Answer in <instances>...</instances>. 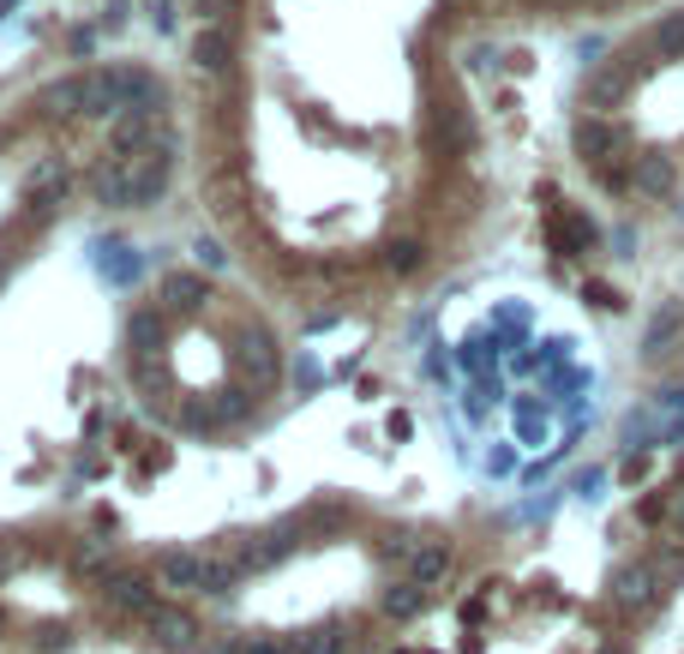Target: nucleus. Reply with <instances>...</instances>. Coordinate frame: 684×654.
Listing matches in <instances>:
<instances>
[{
	"label": "nucleus",
	"mask_w": 684,
	"mask_h": 654,
	"mask_svg": "<svg viewBox=\"0 0 684 654\" xmlns=\"http://www.w3.org/2000/svg\"><path fill=\"white\" fill-rule=\"evenodd\" d=\"M661 594V571H654V559H631L613 571V606L618 613H643V606Z\"/></svg>",
	"instance_id": "1"
},
{
	"label": "nucleus",
	"mask_w": 684,
	"mask_h": 654,
	"mask_svg": "<svg viewBox=\"0 0 684 654\" xmlns=\"http://www.w3.org/2000/svg\"><path fill=\"white\" fill-rule=\"evenodd\" d=\"M102 601H109V613H121V618H151L157 613V594L139 571H109L102 576Z\"/></svg>",
	"instance_id": "2"
},
{
	"label": "nucleus",
	"mask_w": 684,
	"mask_h": 654,
	"mask_svg": "<svg viewBox=\"0 0 684 654\" xmlns=\"http://www.w3.org/2000/svg\"><path fill=\"white\" fill-rule=\"evenodd\" d=\"M157 114H144V109H127L121 121H114V132H109V151L121 157V162H139V157H151L157 151Z\"/></svg>",
	"instance_id": "3"
},
{
	"label": "nucleus",
	"mask_w": 684,
	"mask_h": 654,
	"mask_svg": "<svg viewBox=\"0 0 684 654\" xmlns=\"http://www.w3.org/2000/svg\"><path fill=\"white\" fill-rule=\"evenodd\" d=\"M144 631L157 636L169 654H187V648H199V618L187 613V606H157L151 618H144Z\"/></svg>",
	"instance_id": "4"
},
{
	"label": "nucleus",
	"mask_w": 684,
	"mask_h": 654,
	"mask_svg": "<svg viewBox=\"0 0 684 654\" xmlns=\"http://www.w3.org/2000/svg\"><path fill=\"white\" fill-rule=\"evenodd\" d=\"M204 576H211V559L204 553H162L157 559V583L162 588H204Z\"/></svg>",
	"instance_id": "5"
},
{
	"label": "nucleus",
	"mask_w": 684,
	"mask_h": 654,
	"mask_svg": "<svg viewBox=\"0 0 684 654\" xmlns=\"http://www.w3.org/2000/svg\"><path fill=\"white\" fill-rule=\"evenodd\" d=\"M678 336H684V306L666 301V306L648 319V331H643V361H661V354H673Z\"/></svg>",
	"instance_id": "6"
},
{
	"label": "nucleus",
	"mask_w": 684,
	"mask_h": 654,
	"mask_svg": "<svg viewBox=\"0 0 684 654\" xmlns=\"http://www.w3.org/2000/svg\"><path fill=\"white\" fill-rule=\"evenodd\" d=\"M91 192H97L102 204H114V211H127V204L139 211V199H132V162H121V157L102 162V169L91 174Z\"/></svg>",
	"instance_id": "7"
},
{
	"label": "nucleus",
	"mask_w": 684,
	"mask_h": 654,
	"mask_svg": "<svg viewBox=\"0 0 684 654\" xmlns=\"http://www.w3.org/2000/svg\"><path fill=\"white\" fill-rule=\"evenodd\" d=\"M162 301H169V312H204L211 282H204L199 271H169L162 276Z\"/></svg>",
	"instance_id": "8"
},
{
	"label": "nucleus",
	"mask_w": 684,
	"mask_h": 654,
	"mask_svg": "<svg viewBox=\"0 0 684 654\" xmlns=\"http://www.w3.org/2000/svg\"><path fill=\"white\" fill-rule=\"evenodd\" d=\"M444 576H451V546H444V541H421V546H414V559H409V583L414 588H439Z\"/></svg>",
	"instance_id": "9"
},
{
	"label": "nucleus",
	"mask_w": 684,
	"mask_h": 654,
	"mask_svg": "<svg viewBox=\"0 0 684 654\" xmlns=\"http://www.w3.org/2000/svg\"><path fill=\"white\" fill-rule=\"evenodd\" d=\"M234 361H241L247 379H276V349H271V336H264L259 324H247V331H241V349H234Z\"/></svg>",
	"instance_id": "10"
},
{
	"label": "nucleus",
	"mask_w": 684,
	"mask_h": 654,
	"mask_svg": "<svg viewBox=\"0 0 684 654\" xmlns=\"http://www.w3.org/2000/svg\"><path fill=\"white\" fill-rule=\"evenodd\" d=\"M631 187L636 192H648V199H666V192L678 187V169H673V157H636V169H631Z\"/></svg>",
	"instance_id": "11"
},
{
	"label": "nucleus",
	"mask_w": 684,
	"mask_h": 654,
	"mask_svg": "<svg viewBox=\"0 0 684 654\" xmlns=\"http://www.w3.org/2000/svg\"><path fill=\"white\" fill-rule=\"evenodd\" d=\"M114 109H127L121 72H84V114H114Z\"/></svg>",
	"instance_id": "12"
},
{
	"label": "nucleus",
	"mask_w": 684,
	"mask_h": 654,
	"mask_svg": "<svg viewBox=\"0 0 684 654\" xmlns=\"http://www.w3.org/2000/svg\"><path fill=\"white\" fill-rule=\"evenodd\" d=\"M624 91H631V67H601L583 84V102H589V109H618Z\"/></svg>",
	"instance_id": "13"
},
{
	"label": "nucleus",
	"mask_w": 684,
	"mask_h": 654,
	"mask_svg": "<svg viewBox=\"0 0 684 654\" xmlns=\"http://www.w3.org/2000/svg\"><path fill=\"white\" fill-rule=\"evenodd\" d=\"M67 187H72V174H67V162H61V157H42L37 169H31V181H24V192H31L37 204H54Z\"/></svg>",
	"instance_id": "14"
},
{
	"label": "nucleus",
	"mask_w": 684,
	"mask_h": 654,
	"mask_svg": "<svg viewBox=\"0 0 684 654\" xmlns=\"http://www.w3.org/2000/svg\"><path fill=\"white\" fill-rule=\"evenodd\" d=\"M42 114H84V72H72V79H54L49 91H42Z\"/></svg>",
	"instance_id": "15"
},
{
	"label": "nucleus",
	"mask_w": 684,
	"mask_h": 654,
	"mask_svg": "<svg viewBox=\"0 0 684 654\" xmlns=\"http://www.w3.org/2000/svg\"><path fill=\"white\" fill-rule=\"evenodd\" d=\"M229 49H234V42H229V31H222V24H204V31L192 37V61H199L204 72H222V67H229Z\"/></svg>",
	"instance_id": "16"
},
{
	"label": "nucleus",
	"mask_w": 684,
	"mask_h": 654,
	"mask_svg": "<svg viewBox=\"0 0 684 654\" xmlns=\"http://www.w3.org/2000/svg\"><path fill=\"white\" fill-rule=\"evenodd\" d=\"M576 151L589 162H601L606 151H618V127L613 121H576Z\"/></svg>",
	"instance_id": "17"
},
{
	"label": "nucleus",
	"mask_w": 684,
	"mask_h": 654,
	"mask_svg": "<svg viewBox=\"0 0 684 654\" xmlns=\"http://www.w3.org/2000/svg\"><path fill=\"white\" fill-rule=\"evenodd\" d=\"M127 343H132V354H139V361H157V343H162V319H157V312H132Z\"/></svg>",
	"instance_id": "18"
},
{
	"label": "nucleus",
	"mask_w": 684,
	"mask_h": 654,
	"mask_svg": "<svg viewBox=\"0 0 684 654\" xmlns=\"http://www.w3.org/2000/svg\"><path fill=\"white\" fill-rule=\"evenodd\" d=\"M594 241H601V229H594V222H589L583 211H571V217H564V229L553 234V246H559V252H589Z\"/></svg>",
	"instance_id": "19"
},
{
	"label": "nucleus",
	"mask_w": 684,
	"mask_h": 654,
	"mask_svg": "<svg viewBox=\"0 0 684 654\" xmlns=\"http://www.w3.org/2000/svg\"><path fill=\"white\" fill-rule=\"evenodd\" d=\"M654 54H666V61L684 54V12H666V19L654 24Z\"/></svg>",
	"instance_id": "20"
},
{
	"label": "nucleus",
	"mask_w": 684,
	"mask_h": 654,
	"mask_svg": "<svg viewBox=\"0 0 684 654\" xmlns=\"http://www.w3.org/2000/svg\"><path fill=\"white\" fill-rule=\"evenodd\" d=\"M421 606H426V588H414V583H396L384 594V618H414Z\"/></svg>",
	"instance_id": "21"
},
{
	"label": "nucleus",
	"mask_w": 684,
	"mask_h": 654,
	"mask_svg": "<svg viewBox=\"0 0 684 654\" xmlns=\"http://www.w3.org/2000/svg\"><path fill=\"white\" fill-rule=\"evenodd\" d=\"M516 433H523V444H541L546 439V409L541 403H516Z\"/></svg>",
	"instance_id": "22"
},
{
	"label": "nucleus",
	"mask_w": 684,
	"mask_h": 654,
	"mask_svg": "<svg viewBox=\"0 0 684 654\" xmlns=\"http://www.w3.org/2000/svg\"><path fill=\"white\" fill-rule=\"evenodd\" d=\"M294 654H342V631H301Z\"/></svg>",
	"instance_id": "23"
},
{
	"label": "nucleus",
	"mask_w": 684,
	"mask_h": 654,
	"mask_svg": "<svg viewBox=\"0 0 684 654\" xmlns=\"http://www.w3.org/2000/svg\"><path fill=\"white\" fill-rule=\"evenodd\" d=\"M72 564H79V571H91V576H109L114 571L109 553H102V541H79V546H72Z\"/></svg>",
	"instance_id": "24"
},
{
	"label": "nucleus",
	"mask_w": 684,
	"mask_h": 654,
	"mask_svg": "<svg viewBox=\"0 0 684 654\" xmlns=\"http://www.w3.org/2000/svg\"><path fill=\"white\" fill-rule=\"evenodd\" d=\"M384 264H391V271H414V264H421V241H409V234H396V241L384 246Z\"/></svg>",
	"instance_id": "25"
},
{
	"label": "nucleus",
	"mask_w": 684,
	"mask_h": 654,
	"mask_svg": "<svg viewBox=\"0 0 684 654\" xmlns=\"http://www.w3.org/2000/svg\"><path fill=\"white\" fill-rule=\"evenodd\" d=\"M222 654H294V643H282V636H241V643H229Z\"/></svg>",
	"instance_id": "26"
},
{
	"label": "nucleus",
	"mask_w": 684,
	"mask_h": 654,
	"mask_svg": "<svg viewBox=\"0 0 684 654\" xmlns=\"http://www.w3.org/2000/svg\"><path fill=\"white\" fill-rule=\"evenodd\" d=\"M102 271H109V282H132V276H139V252H127V259H109Z\"/></svg>",
	"instance_id": "27"
},
{
	"label": "nucleus",
	"mask_w": 684,
	"mask_h": 654,
	"mask_svg": "<svg viewBox=\"0 0 684 654\" xmlns=\"http://www.w3.org/2000/svg\"><path fill=\"white\" fill-rule=\"evenodd\" d=\"M583 294H589V306H606V312H618V306H624V301H618V289H606V282H589Z\"/></svg>",
	"instance_id": "28"
},
{
	"label": "nucleus",
	"mask_w": 684,
	"mask_h": 654,
	"mask_svg": "<svg viewBox=\"0 0 684 654\" xmlns=\"http://www.w3.org/2000/svg\"><path fill=\"white\" fill-rule=\"evenodd\" d=\"M217 414H222V421H241V414H247V391H229L217 403Z\"/></svg>",
	"instance_id": "29"
},
{
	"label": "nucleus",
	"mask_w": 684,
	"mask_h": 654,
	"mask_svg": "<svg viewBox=\"0 0 684 654\" xmlns=\"http://www.w3.org/2000/svg\"><path fill=\"white\" fill-rule=\"evenodd\" d=\"M199 264H204V271H222V264H229V252H222L217 241H199Z\"/></svg>",
	"instance_id": "30"
},
{
	"label": "nucleus",
	"mask_w": 684,
	"mask_h": 654,
	"mask_svg": "<svg viewBox=\"0 0 684 654\" xmlns=\"http://www.w3.org/2000/svg\"><path fill=\"white\" fill-rule=\"evenodd\" d=\"M151 19L157 31H174V0H151Z\"/></svg>",
	"instance_id": "31"
},
{
	"label": "nucleus",
	"mask_w": 684,
	"mask_h": 654,
	"mask_svg": "<svg viewBox=\"0 0 684 654\" xmlns=\"http://www.w3.org/2000/svg\"><path fill=\"white\" fill-rule=\"evenodd\" d=\"M661 409H666V414H684V384H666V391H661Z\"/></svg>",
	"instance_id": "32"
},
{
	"label": "nucleus",
	"mask_w": 684,
	"mask_h": 654,
	"mask_svg": "<svg viewBox=\"0 0 684 654\" xmlns=\"http://www.w3.org/2000/svg\"><path fill=\"white\" fill-rule=\"evenodd\" d=\"M37 643H42V648H67V631H61V624H42Z\"/></svg>",
	"instance_id": "33"
},
{
	"label": "nucleus",
	"mask_w": 684,
	"mask_h": 654,
	"mask_svg": "<svg viewBox=\"0 0 684 654\" xmlns=\"http://www.w3.org/2000/svg\"><path fill=\"white\" fill-rule=\"evenodd\" d=\"M384 433H391V439H409V433H414V421H409V414H403V409H396V414H391V421H384Z\"/></svg>",
	"instance_id": "34"
},
{
	"label": "nucleus",
	"mask_w": 684,
	"mask_h": 654,
	"mask_svg": "<svg viewBox=\"0 0 684 654\" xmlns=\"http://www.w3.org/2000/svg\"><path fill=\"white\" fill-rule=\"evenodd\" d=\"M673 523H678V534H684V499L673 504Z\"/></svg>",
	"instance_id": "35"
},
{
	"label": "nucleus",
	"mask_w": 684,
	"mask_h": 654,
	"mask_svg": "<svg viewBox=\"0 0 684 654\" xmlns=\"http://www.w3.org/2000/svg\"><path fill=\"white\" fill-rule=\"evenodd\" d=\"M594 654H624V648H618V643H606V648H594Z\"/></svg>",
	"instance_id": "36"
},
{
	"label": "nucleus",
	"mask_w": 684,
	"mask_h": 654,
	"mask_svg": "<svg viewBox=\"0 0 684 654\" xmlns=\"http://www.w3.org/2000/svg\"><path fill=\"white\" fill-rule=\"evenodd\" d=\"M0 276H7V246H0Z\"/></svg>",
	"instance_id": "37"
}]
</instances>
